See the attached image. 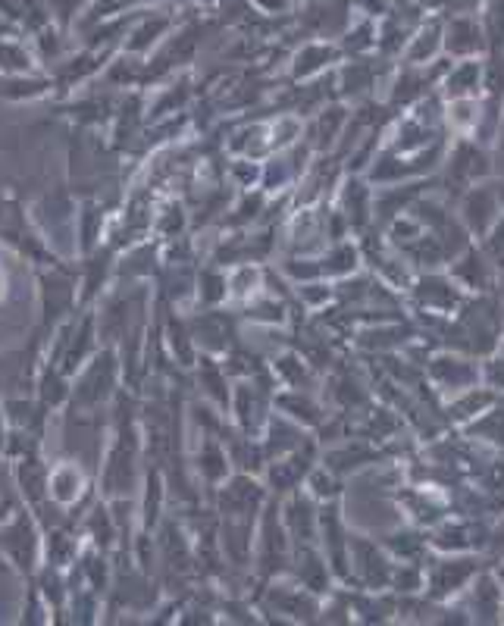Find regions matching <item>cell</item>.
Returning a JSON list of instances; mask_svg holds the SVG:
<instances>
[{
	"mask_svg": "<svg viewBox=\"0 0 504 626\" xmlns=\"http://www.w3.org/2000/svg\"><path fill=\"white\" fill-rule=\"evenodd\" d=\"M47 486H51V495L57 501H63V504H69V501L79 498L82 486H85V479H82V470L75 467V464H60V467L53 470L51 476H47Z\"/></svg>",
	"mask_w": 504,
	"mask_h": 626,
	"instance_id": "obj_1",
	"label": "cell"
},
{
	"mask_svg": "<svg viewBox=\"0 0 504 626\" xmlns=\"http://www.w3.org/2000/svg\"><path fill=\"white\" fill-rule=\"evenodd\" d=\"M22 529H26V520L13 523V527L7 529V535H13V539H22ZM7 548L16 554V560H26V554H22V542H16V545H7Z\"/></svg>",
	"mask_w": 504,
	"mask_h": 626,
	"instance_id": "obj_2",
	"label": "cell"
},
{
	"mask_svg": "<svg viewBox=\"0 0 504 626\" xmlns=\"http://www.w3.org/2000/svg\"><path fill=\"white\" fill-rule=\"evenodd\" d=\"M0 295H4V273H0Z\"/></svg>",
	"mask_w": 504,
	"mask_h": 626,
	"instance_id": "obj_3",
	"label": "cell"
}]
</instances>
